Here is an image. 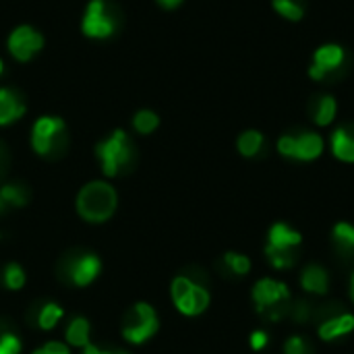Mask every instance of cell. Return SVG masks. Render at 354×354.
Listing matches in <instances>:
<instances>
[{"mask_svg": "<svg viewBox=\"0 0 354 354\" xmlns=\"http://www.w3.org/2000/svg\"><path fill=\"white\" fill-rule=\"evenodd\" d=\"M118 205V195L112 185L104 180L87 183L77 195V214L89 224L108 222Z\"/></svg>", "mask_w": 354, "mask_h": 354, "instance_id": "6da1fadb", "label": "cell"}, {"mask_svg": "<svg viewBox=\"0 0 354 354\" xmlns=\"http://www.w3.org/2000/svg\"><path fill=\"white\" fill-rule=\"evenodd\" d=\"M170 297L178 313L185 317H197L203 311H207L212 297L209 290L201 284H197L189 276H178L170 284Z\"/></svg>", "mask_w": 354, "mask_h": 354, "instance_id": "7a4b0ae2", "label": "cell"}, {"mask_svg": "<svg viewBox=\"0 0 354 354\" xmlns=\"http://www.w3.org/2000/svg\"><path fill=\"white\" fill-rule=\"evenodd\" d=\"M95 156H97L102 170L108 178L120 174L131 164V158H133V147H131L129 135L122 129H116L108 139L97 143Z\"/></svg>", "mask_w": 354, "mask_h": 354, "instance_id": "3957f363", "label": "cell"}, {"mask_svg": "<svg viewBox=\"0 0 354 354\" xmlns=\"http://www.w3.org/2000/svg\"><path fill=\"white\" fill-rule=\"evenodd\" d=\"M278 151L288 160L313 162L324 153V139L313 131L301 135H282L278 139Z\"/></svg>", "mask_w": 354, "mask_h": 354, "instance_id": "277c9868", "label": "cell"}, {"mask_svg": "<svg viewBox=\"0 0 354 354\" xmlns=\"http://www.w3.org/2000/svg\"><path fill=\"white\" fill-rule=\"evenodd\" d=\"M251 299L259 313H270L272 319H276L274 311L282 309L290 301V288L276 278H261L253 284Z\"/></svg>", "mask_w": 354, "mask_h": 354, "instance_id": "5b68a950", "label": "cell"}, {"mask_svg": "<svg viewBox=\"0 0 354 354\" xmlns=\"http://www.w3.org/2000/svg\"><path fill=\"white\" fill-rule=\"evenodd\" d=\"M158 328H160V319L156 309L147 303H137L133 315L122 326V338L131 344H145L156 336Z\"/></svg>", "mask_w": 354, "mask_h": 354, "instance_id": "8992f818", "label": "cell"}, {"mask_svg": "<svg viewBox=\"0 0 354 354\" xmlns=\"http://www.w3.org/2000/svg\"><path fill=\"white\" fill-rule=\"evenodd\" d=\"M6 46L12 58L19 62H29L44 48V35L29 25H19L10 31Z\"/></svg>", "mask_w": 354, "mask_h": 354, "instance_id": "52a82bcc", "label": "cell"}, {"mask_svg": "<svg viewBox=\"0 0 354 354\" xmlns=\"http://www.w3.org/2000/svg\"><path fill=\"white\" fill-rule=\"evenodd\" d=\"M64 133V120L58 116H41L31 131V147L39 156H48Z\"/></svg>", "mask_w": 354, "mask_h": 354, "instance_id": "ba28073f", "label": "cell"}, {"mask_svg": "<svg viewBox=\"0 0 354 354\" xmlns=\"http://www.w3.org/2000/svg\"><path fill=\"white\" fill-rule=\"evenodd\" d=\"M81 29L87 37H95V39H104L114 33V19L108 15L104 0H89Z\"/></svg>", "mask_w": 354, "mask_h": 354, "instance_id": "9c48e42d", "label": "cell"}, {"mask_svg": "<svg viewBox=\"0 0 354 354\" xmlns=\"http://www.w3.org/2000/svg\"><path fill=\"white\" fill-rule=\"evenodd\" d=\"M344 48L338 44H324L313 54V64L309 66V77L324 81L330 73L338 71L344 62Z\"/></svg>", "mask_w": 354, "mask_h": 354, "instance_id": "30bf717a", "label": "cell"}, {"mask_svg": "<svg viewBox=\"0 0 354 354\" xmlns=\"http://www.w3.org/2000/svg\"><path fill=\"white\" fill-rule=\"evenodd\" d=\"M301 243H303V234L299 230L290 228L286 222H278L268 232V245H266V249L292 253L297 247H301Z\"/></svg>", "mask_w": 354, "mask_h": 354, "instance_id": "8fae6325", "label": "cell"}, {"mask_svg": "<svg viewBox=\"0 0 354 354\" xmlns=\"http://www.w3.org/2000/svg\"><path fill=\"white\" fill-rule=\"evenodd\" d=\"M100 272H102V261L93 253L81 255L68 266V278L75 286L91 284L100 276Z\"/></svg>", "mask_w": 354, "mask_h": 354, "instance_id": "7c38bea8", "label": "cell"}, {"mask_svg": "<svg viewBox=\"0 0 354 354\" xmlns=\"http://www.w3.org/2000/svg\"><path fill=\"white\" fill-rule=\"evenodd\" d=\"M354 332V315L353 313H340L334 315L330 319H326L319 328H317V336L324 342H336L348 334Z\"/></svg>", "mask_w": 354, "mask_h": 354, "instance_id": "4fadbf2b", "label": "cell"}, {"mask_svg": "<svg viewBox=\"0 0 354 354\" xmlns=\"http://www.w3.org/2000/svg\"><path fill=\"white\" fill-rule=\"evenodd\" d=\"M301 288L307 295H315V297H324L330 290V276L328 272L317 266V263H309L307 268H303L301 276H299Z\"/></svg>", "mask_w": 354, "mask_h": 354, "instance_id": "5bb4252c", "label": "cell"}, {"mask_svg": "<svg viewBox=\"0 0 354 354\" xmlns=\"http://www.w3.org/2000/svg\"><path fill=\"white\" fill-rule=\"evenodd\" d=\"M25 114V104L10 89H0V127H6Z\"/></svg>", "mask_w": 354, "mask_h": 354, "instance_id": "9a60e30c", "label": "cell"}, {"mask_svg": "<svg viewBox=\"0 0 354 354\" xmlns=\"http://www.w3.org/2000/svg\"><path fill=\"white\" fill-rule=\"evenodd\" d=\"M332 153L336 160L344 164H354V135H351L346 129H336L332 133Z\"/></svg>", "mask_w": 354, "mask_h": 354, "instance_id": "2e32d148", "label": "cell"}, {"mask_svg": "<svg viewBox=\"0 0 354 354\" xmlns=\"http://www.w3.org/2000/svg\"><path fill=\"white\" fill-rule=\"evenodd\" d=\"M89 334H91V328L85 317H75L64 332L66 342L75 348H85L89 344Z\"/></svg>", "mask_w": 354, "mask_h": 354, "instance_id": "e0dca14e", "label": "cell"}, {"mask_svg": "<svg viewBox=\"0 0 354 354\" xmlns=\"http://www.w3.org/2000/svg\"><path fill=\"white\" fill-rule=\"evenodd\" d=\"M336 110H338V104L332 95H322L313 108V120L317 127H328L334 122L336 118Z\"/></svg>", "mask_w": 354, "mask_h": 354, "instance_id": "ac0fdd59", "label": "cell"}, {"mask_svg": "<svg viewBox=\"0 0 354 354\" xmlns=\"http://www.w3.org/2000/svg\"><path fill=\"white\" fill-rule=\"evenodd\" d=\"M263 147V135L259 131H245L239 139H236V149L241 156L245 158H255Z\"/></svg>", "mask_w": 354, "mask_h": 354, "instance_id": "d6986e66", "label": "cell"}, {"mask_svg": "<svg viewBox=\"0 0 354 354\" xmlns=\"http://www.w3.org/2000/svg\"><path fill=\"white\" fill-rule=\"evenodd\" d=\"M62 315H64V311H62V307H58L56 303H48V305H44L41 309H39V313H37V326L41 328V330H54L56 326H58V322L62 319Z\"/></svg>", "mask_w": 354, "mask_h": 354, "instance_id": "ffe728a7", "label": "cell"}, {"mask_svg": "<svg viewBox=\"0 0 354 354\" xmlns=\"http://www.w3.org/2000/svg\"><path fill=\"white\" fill-rule=\"evenodd\" d=\"M158 124H160V116H158L156 112H151V110H139V112L133 116V127H135V131L141 133V135L153 133V131L158 129Z\"/></svg>", "mask_w": 354, "mask_h": 354, "instance_id": "44dd1931", "label": "cell"}, {"mask_svg": "<svg viewBox=\"0 0 354 354\" xmlns=\"http://www.w3.org/2000/svg\"><path fill=\"white\" fill-rule=\"evenodd\" d=\"M332 239L342 249L354 251V224H351V222H338V224H334Z\"/></svg>", "mask_w": 354, "mask_h": 354, "instance_id": "7402d4cb", "label": "cell"}, {"mask_svg": "<svg viewBox=\"0 0 354 354\" xmlns=\"http://www.w3.org/2000/svg\"><path fill=\"white\" fill-rule=\"evenodd\" d=\"M2 282L8 290H21L25 286V272L17 263H8L2 272Z\"/></svg>", "mask_w": 354, "mask_h": 354, "instance_id": "603a6c76", "label": "cell"}, {"mask_svg": "<svg viewBox=\"0 0 354 354\" xmlns=\"http://www.w3.org/2000/svg\"><path fill=\"white\" fill-rule=\"evenodd\" d=\"M272 4H274V10L288 21L303 19V6L297 0H272Z\"/></svg>", "mask_w": 354, "mask_h": 354, "instance_id": "cb8c5ba5", "label": "cell"}, {"mask_svg": "<svg viewBox=\"0 0 354 354\" xmlns=\"http://www.w3.org/2000/svg\"><path fill=\"white\" fill-rule=\"evenodd\" d=\"M0 193H2V199L6 201V205H10V207H23L29 199L27 191L19 185H4L0 189Z\"/></svg>", "mask_w": 354, "mask_h": 354, "instance_id": "d4e9b609", "label": "cell"}, {"mask_svg": "<svg viewBox=\"0 0 354 354\" xmlns=\"http://www.w3.org/2000/svg\"><path fill=\"white\" fill-rule=\"evenodd\" d=\"M224 263L236 276H247L251 272V259L247 255H243V253H226Z\"/></svg>", "mask_w": 354, "mask_h": 354, "instance_id": "484cf974", "label": "cell"}, {"mask_svg": "<svg viewBox=\"0 0 354 354\" xmlns=\"http://www.w3.org/2000/svg\"><path fill=\"white\" fill-rule=\"evenodd\" d=\"M266 257L270 261V266L278 272H284V270H290L292 263H295V255L288 253V251H270L266 249Z\"/></svg>", "mask_w": 354, "mask_h": 354, "instance_id": "4316f807", "label": "cell"}, {"mask_svg": "<svg viewBox=\"0 0 354 354\" xmlns=\"http://www.w3.org/2000/svg\"><path fill=\"white\" fill-rule=\"evenodd\" d=\"M21 353V340L15 334H0V354H19Z\"/></svg>", "mask_w": 354, "mask_h": 354, "instance_id": "83f0119b", "label": "cell"}, {"mask_svg": "<svg viewBox=\"0 0 354 354\" xmlns=\"http://www.w3.org/2000/svg\"><path fill=\"white\" fill-rule=\"evenodd\" d=\"M284 354H309L305 338L303 336H290L284 342Z\"/></svg>", "mask_w": 354, "mask_h": 354, "instance_id": "f1b7e54d", "label": "cell"}, {"mask_svg": "<svg viewBox=\"0 0 354 354\" xmlns=\"http://www.w3.org/2000/svg\"><path fill=\"white\" fill-rule=\"evenodd\" d=\"M249 344H251V351H255V353L266 351V346L270 344V336H268V332H263V330H255V332L251 334V338H249Z\"/></svg>", "mask_w": 354, "mask_h": 354, "instance_id": "f546056e", "label": "cell"}, {"mask_svg": "<svg viewBox=\"0 0 354 354\" xmlns=\"http://www.w3.org/2000/svg\"><path fill=\"white\" fill-rule=\"evenodd\" d=\"M33 354H71V351L62 342H48V344L39 346L37 351H33Z\"/></svg>", "mask_w": 354, "mask_h": 354, "instance_id": "4dcf8cb0", "label": "cell"}, {"mask_svg": "<svg viewBox=\"0 0 354 354\" xmlns=\"http://www.w3.org/2000/svg\"><path fill=\"white\" fill-rule=\"evenodd\" d=\"M83 354H124V353H108V351H102V348H97V346L87 344V346L83 348Z\"/></svg>", "mask_w": 354, "mask_h": 354, "instance_id": "1f68e13d", "label": "cell"}, {"mask_svg": "<svg viewBox=\"0 0 354 354\" xmlns=\"http://www.w3.org/2000/svg\"><path fill=\"white\" fill-rule=\"evenodd\" d=\"M180 2H183V0H158V4L164 6V8H176Z\"/></svg>", "mask_w": 354, "mask_h": 354, "instance_id": "d6a6232c", "label": "cell"}, {"mask_svg": "<svg viewBox=\"0 0 354 354\" xmlns=\"http://www.w3.org/2000/svg\"><path fill=\"white\" fill-rule=\"evenodd\" d=\"M348 292H351V301L354 303V272L351 274V284H348Z\"/></svg>", "mask_w": 354, "mask_h": 354, "instance_id": "836d02e7", "label": "cell"}, {"mask_svg": "<svg viewBox=\"0 0 354 354\" xmlns=\"http://www.w3.org/2000/svg\"><path fill=\"white\" fill-rule=\"evenodd\" d=\"M6 207H8V205H6V201L2 199V193H0V214H2V212H4Z\"/></svg>", "mask_w": 354, "mask_h": 354, "instance_id": "e575fe53", "label": "cell"}, {"mask_svg": "<svg viewBox=\"0 0 354 354\" xmlns=\"http://www.w3.org/2000/svg\"><path fill=\"white\" fill-rule=\"evenodd\" d=\"M2 71H4V62H2V58H0V75H2Z\"/></svg>", "mask_w": 354, "mask_h": 354, "instance_id": "d590c367", "label": "cell"}]
</instances>
